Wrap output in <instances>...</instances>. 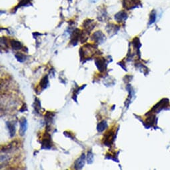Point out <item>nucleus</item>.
Masks as SVG:
<instances>
[{"label":"nucleus","mask_w":170,"mask_h":170,"mask_svg":"<svg viewBox=\"0 0 170 170\" xmlns=\"http://www.w3.org/2000/svg\"><path fill=\"white\" fill-rule=\"evenodd\" d=\"M140 5V0H123V6L127 10H131Z\"/></svg>","instance_id":"nucleus-1"},{"label":"nucleus","mask_w":170,"mask_h":170,"mask_svg":"<svg viewBox=\"0 0 170 170\" xmlns=\"http://www.w3.org/2000/svg\"><path fill=\"white\" fill-rule=\"evenodd\" d=\"M114 132L111 130L107 131V132L105 133L104 138L103 140H104V144L106 145H108V146H110V145L112 144V143L114 140Z\"/></svg>","instance_id":"nucleus-2"},{"label":"nucleus","mask_w":170,"mask_h":170,"mask_svg":"<svg viewBox=\"0 0 170 170\" xmlns=\"http://www.w3.org/2000/svg\"><path fill=\"white\" fill-rule=\"evenodd\" d=\"M41 145L42 149H49L51 147V145H52L51 144V138L48 133H45V135H44L41 140Z\"/></svg>","instance_id":"nucleus-3"},{"label":"nucleus","mask_w":170,"mask_h":170,"mask_svg":"<svg viewBox=\"0 0 170 170\" xmlns=\"http://www.w3.org/2000/svg\"><path fill=\"white\" fill-rule=\"evenodd\" d=\"M92 39L97 44H102L106 39V37L102 32L98 31V32H96L93 33L92 35Z\"/></svg>","instance_id":"nucleus-4"},{"label":"nucleus","mask_w":170,"mask_h":170,"mask_svg":"<svg viewBox=\"0 0 170 170\" xmlns=\"http://www.w3.org/2000/svg\"><path fill=\"white\" fill-rule=\"evenodd\" d=\"M96 66L100 71H104L106 69V59L104 58H97L95 60Z\"/></svg>","instance_id":"nucleus-5"},{"label":"nucleus","mask_w":170,"mask_h":170,"mask_svg":"<svg viewBox=\"0 0 170 170\" xmlns=\"http://www.w3.org/2000/svg\"><path fill=\"white\" fill-rule=\"evenodd\" d=\"M85 159H86V155L85 154H82L80 157L75 161V168L76 169H82L85 164Z\"/></svg>","instance_id":"nucleus-6"},{"label":"nucleus","mask_w":170,"mask_h":170,"mask_svg":"<svg viewBox=\"0 0 170 170\" xmlns=\"http://www.w3.org/2000/svg\"><path fill=\"white\" fill-rule=\"evenodd\" d=\"M127 18V13L124 12V11H122V12H118L117 13H116L115 15V20L117 22H120H120L126 21Z\"/></svg>","instance_id":"nucleus-7"},{"label":"nucleus","mask_w":170,"mask_h":170,"mask_svg":"<svg viewBox=\"0 0 170 170\" xmlns=\"http://www.w3.org/2000/svg\"><path fill=\"white\" fill-rule=\"evenodd\" d=\"M28 127L27 124V120L24 117H22V119L20 121V129H19V134L21 135H24L26 133V131Z\"/></svg>","instance_id":"nucleus-8"},{"label":"nucleus","mask_w":170,"mask_h":170,"mask_svg":"<svg viewBox=\"0 0 170 170\" xmlns=\"http://www.w3.org/2000/svg\"><path fill=\"white\" fill-rule=\"evenodd\" d=\"M95 23L93 20L91 19H87L84 22V26L85 29H86V31L88 32H90L91 30H93V28L95 26Z\"/></svg>","instance_id":"nucleus-9"},{"label":"nucleus","mask_w":170,"mask_h":170,"mask_svg":"<svg viewBox=\"0 0 170 170\" xmlns=\"http://www.w3.org/2000/svg\"><path fill=\"white\" fill-rule=\"evenodd\" d=\"M10 44H11V46H12V48L15 50H19L23 48V45H22L21 42L16 41V40H14V39L11 40Z\"/></svg>","instance_id":"nucleus-10"},{"label":"nucleus","mask_w":170,"mask_h":170,"mask_svg":"<svg viewBox=\"0 0 170 170\" xmlns=\"http://www.w3.org/2000/svg\"><path fill=\"white\" fill-rule=\"evenodd\" d=\"M107 122L106 121H102L99 124H98L97 126V131H99V132H102L103 131H104L105 129L107 128Z\"/></svg>","instance_id":"nucleus-11"},{"label":"nucleus","mask_w":170,"mask_h":170,"mask_svg":"<svg viewBox=\"0 0 170 170\" xmlns=\"http://www.w3.org/2000/svg\"><path fill=\"white\" fill-rule=\"evenodd\" d=\"M7 125H8L9 130H10L11 137H13V136L14 135L15 133V125L13 124V123H11V122H8V123H7Z\"/></svg>","instance_id":"nucleus-12"},{"label":"nucleus","mask_w":170,"mask_h":170,"mask_svg":"<svg viewBox=\"0 0 170 170\" xmlns=\"http://www.w3.org/2000/svg\"><path fill=\"white\" fill-rule=\"evenodd\" d=\"M48 76L46 75L42 78V79L39 83V86L40 87H41V88L43 89L46 88L47 87H48Z\"/></svg>","instance_id":"nucleus-13"},{"label":"nucleus","mask_w":170,"mask_h":170,"mask_svg":"<svg viewBox=\"0 0 170 170\" xmlns=\"http://www.w3.org/2000/svg\"><path fill=\"white\" fill-rule=\"evenodd\" d=\"M15 56L17 58V59L20 62H23L26 59V56L24 54H23V53H16V55Z\"/></svg>","instance_id":"nucleus-14"},{"label":"nucleus","mask_w":170,"mask_h":170,"mask_svg":"<svg viewBox=\"0 0 170 170\" xmlns=\"http://www.w3.org/2000/svg\"><path fill=\"white\" fill-rule=\"evenodd\" d=\"M55 115V113L53 112H50V111H48V112L46 113V120L48 121V122H51L52 119L54 117Z\"/></svg>","instance_id":"nucleus-15"},{"label":"nucleus","mask_w":170,"mask_h":170,"mask_svg":"<svg viewBox=\"0 0 170 170\" xmlns=\"http://www.w3.org/2000/svg\"><path fill=\"white\" fill-rule=\"evenodd\" d=\"M155 18H156L155 12V11H153L150 15V18H149V23L151 24L152 23H153V22L155 21Z\"/></svg>","instance_id":"nucleus-16"},{"label":"nucleus","mask_w":170,"mask_h":170,"mask_svg":"<svg viewBox=\"0 0 170 170\" xmlns=\"http://www.w3.org/2000/svg\"><path fill=\"white\" fill-rule=\"evenodd\" d=\"M29 4V0H21L20 1V3L18 6H17V8L19 7H21V6H27Z\"/></svg>","instance_id":"nucleus-17"},{"label":"nucleus","mask_w":170,"mask_h":170,"mask_svg":"<svg viewBox=\"0 0 170 170\" xmlns=\"http://www.w3.org/2000/svg\"><path fill=\"white\" fill-rule=\"evenodd\" d=\"M93 160V154L91 153V151H89L88 152V161L89 164H91V163H92Z\"/></svg>","instance_id":"nucleus-18"}]
</instances>
